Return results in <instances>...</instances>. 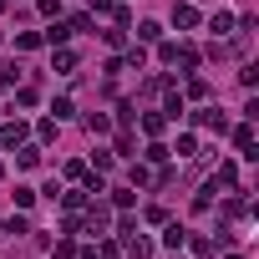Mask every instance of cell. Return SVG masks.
<instances>
[{
	"mask_svg": "<svg viewBox=\"0 0 259 259\" xmlns=\"http://www.w3.org/2000/svg\"><path fill=\"white\" fill-rule=\"evenodd\" d=\"M158 61L193 71V66H198V46H188V41H158Z\"/></svg>",
	"mask_w": 259,
	"mask_h": 259,
	"instance_id": "6da1fadb",
	"label": "cell"
},
{
	"mask_svg": "<svg viewBox=\"0 0 259 259\" xmlns=\"http://www.w3.org/2000/svg\"><path fill=\"white\" fill-rule=\"evenodd\" d=\"M122 249H127V259H153V244H148L138 229H127V234H122Z\"/></svg>",
	"mask_w": 259,
	"mask_h": 259,
	"instance_id": "7a4b0ae2",
	"label": "cell"
},
{
	"mask_svg": "<svg viewBox=\"0 0 259 259\" xmlns=\"http://www.w3.org/2000/svg\"><path fill=\"white\" fill-rule=\"evenodd\" d=\"M173 26L178 31H193L198 26V6H193V0H178V6H173Z\"/></svg>",
	"mask_w": 259,
	"mask_h": 259,
	"instance_id": "3957f363",
	"label": "cell"
},
{
	"mask_svg": "<svg viewBox=\"0 0 259 259\" xmlns=\"http://www.w3.org/2000/svg\"><path fill=\"white\" fill-rule=\"evenodd\" d=\"M26 133H31V127L16 117V122H6V127H0V148H21L26 143Z\"/></svg>",
	"mask_w": 259,
	"mask_h": 259,
	"instance_id": "277c9868",
	"label": "cell"
},
{
	"mask_svg": "<svg viewBox=\"0 0 259 259\" xmlns=\"http://www.w3.org/2000/svg\"><path fill=\"white\" fill-rule=\"evenodd\" d=\"M193 122H198V127H208V133H229V117H224V112H213V107L193 112Z\"/></svg>",
	"mask_w": 259,
	"mask_h": 259,
	"instance_id": "5b68a950",
	"label": "cell"
},
{
	"mask_svg": "<svg viewBox=\"0 0 259 259\" xmlns=\"http://www.w3.org/2000/svg\"><path fill=\"white\" fill-rule=\"evenodd\" d=\"M234 148H239V153H244L249 163L259 158V153H254V127H249V122H244V127H234Z\"/></svg>",
	"mask_w": 259,
	"mask_h": 259,
	"instance_id": "8992f818",
	"label": "cell"
},
{
	"mask_svg": "<svg viewBox=\"0 0 259 259\" xmlns=\"http://www.w3.org/2000/svg\"><path fill=\"white\" fill-rule=\"evenodd\" d=\"M163 127H168L163 112H143V133H148V138H163Z\"/></svg>",
	"mask_w": 259,
	"mask_h": 259,
	"instance_id": "52a82bcc",
	"label": "cell"
},
{
	"mask_svg": "<svg viewBox=\"0 0 259 259\" xmlns=\"http://www.w3.org/2000/svg\"><path fill=\"white\" fill-rule=\"evenodd\" d=\"M183 239H188V229H183V224H168V234H163V249H173V254H178V249H183Z\"/></svg>",
	"mask_w": 259,
	"mask_h": 259,
	"instance_id": "ba28073f",
	"label": "cell"
},
{
	"mask_svg": "<svg viewBox=\"0 0 259 259\" xmlns=\"http://www.w3.org/2000/svg\"><path fill=\"white\" fill-rule=\"evenodd\" d=\"M183 244H188V249H193L198 259H208V254H213V239H208V234H188Z\"/></svg>",
	"mask_w": 259,
	"mask_h": 259,
	"instance_id": "9c48e42d",
	"label": "cell"
},
{
	"mask_svg": "<svg viewBox=\"0 0 259 259\" xmlns=\"http://www.w3.org/2000/svg\"><path fill=\"white\" fill-rule=\"evenodd\" d=\"M87 133H92V138H107V133H112V122H107L102 112H87Z\"/></svg>",
	"mask_w": 259,
	"mask_h": 259,
	"instance_id": "30bf717a",
	"label": "cell"
},
{
	"mask_svg": "<svg viewBox=\"0 0 259 259\" xmlns=\"http://www.w3.org/2000/svg\"><path fill=\"white\" fill-rule=\"evenodd\" d=\"M143 66H148V51L143 46H133V51L122 56V71H143Z\"/></svg>",
	"mask_w": 259,
	"mask_h": 259,
	"instance_id": "8fae6325",
	"label": "cell"
},
{
	"mask_svg": "<svg viewBox=\"0 0 259 259\" xmlns=\"http://www.w3.org/2000/svg\"><path fill=\"white\" fill-rule=\"evenodd\" d=\"M168 153H178V158H198V138H193V133H183V138H178V148H168Z\"/></svg>",
	"mask_w": 259,
	"mask_h": 259,
	"instance_id": "7c38bea8",
	"label": "cell"
},
{
	"mask_svg": "<svg viewBox=\"0 0 259 259\" xmlns=\"http://www.w3.org/2000/svg\"><path fill=\"white\" fill-rule=\"evenodd\" d=\"M16 163H21V168H36V163H41V148L21 143V148H16Z\"/></svg>",
	"mask_w": 259,
	"mask_h": 259,
	"instance_id": "4fadbf2b",
	"label": "cell"
},
{
	"mask_svg": "<svg viewBox=\"0 0 259 259\" xmlns=\"http://www.w3.org/2000/svg\"><path fill=\"white\" fill-rule=\"evenodd\" d=\"M133 198H138L133 183H127V188H112V203H117V208H133Z\"/></svg>",
	"mask_w": 259,
	"mask_h": 259,
	"instance_id": "5bb4252c",
	"label": "cell"
},
{
	"mask_svg": "<svg viewBox=\"0 0 259 259\" xmlns=\"http://www.w3.org/2000/svg\"><path fill=\"white\" fill-rule=\"evenodd\" d=\"M66 36H71V26H61V21H56V26H51L41 41H51V46H66Z\"/></svg>",
	"mask_w": 259,
	"mask_h": 259,
	"instance_id": "9a60e30c",
	"label": "cell"
},
{
	"mask_svg": "<svg viewBox=\"0 0 259 259\" xmlns=\"http://www.w3.org/2000/svg\"><path fill=\"white\" fill-rule=\"evenodd\" d=\"M138 41H163V26H158V21H143V26H138Z\"/></svg>",
	"mask_w": 259,
	"mask_h": 259,
	"instance_id": "2e32d148",
	"label": "cell"
},
{
	"mask_svg": "<svg viewBox=\"0 0 259 259\" xmlns=\"http://www.w3.org/2000/svg\"><path fill=\"white\" fill-rule=\"evenodd\" d=\"M36 46H41V31H21L16 36V51H36Z\"/></svg>",
	"mask_w": 259,
	"mask_h": 259,
	"instance_id": "e0dca14e",
	"label": "cell"
},
{
	"mask_svg": "<svg viewBox=\"0 0 259 259\" xmlns=\"http://www.w3.org/2000/svg\"><path fill=\"white\" fill-rule=\"evenodd\" d=\"M56 71H76V51H66V46H56Z\"/></svg>",
	"mask_w": 259,
	"mask_h": 259,
	"instance_id": "ac0fdd59",
	"label": "cell"
},
{
	"mask_svg": "<svg viewBox=\"0 0 259 259\" xmlns=\"http://www.w3.org/2000/svg\"><path fill=\"white\" fill-rule=\"evenodd\" d=\"M208 31H219V36H224V31H234V16H229V11H219V16L208 21Z\"/></svg>",
	"mask_w": 259,
	"mask_h": 259,
	"instance_id": "d6986e66",
	"label": "cell"
},
{
	"mask_svg": "<svg viewBox=\"0 0 259 259\" xmlns=\"http://www.w3.org/2000/svg\"><path fill=\"white\" fill-rule=\"evenodd\" d=\"M188 97L203 102V97H208V81H203V76H188Z\"/></svg>",
	"mask_w": 259,
	"mask_h": 259,
	"instance_id": "ffe728a7",
	"label": "cell"
},
{
	"mask_svg": "<svg viewBox=\"0 0 259 259\" xmlns=\"http://www.w3.org/2000/svg\"><path fill=\"white\" fill-rule=\"evenodd\" d=\"M143 158H148V163H168V158H173V153H168V148H163V143H148V153H143Z\"/></svg>",
	"mask_w": 259,
	"mask_h": 259,
	"instance_id": "44dd1931",
	"label": "cell"
},
{
	"mask_svg": "<svg viewBox=\"0 0 259 259\" xmlns=\"http://www.w3.org/2000/svg\"><path fill=\"white\" fill-rule=\"evenodd\" d=\"M244 213H249L244 198H229V203H224V219H244Z\"/></svg>",
	"mask_w": 259,
	"mask_h": 259,
	"instance_id": "7402d4cb",
	"label": "cell"
},
{
	"mask_svg": "<svg viewBox=\"0 0 259 259\" xmlns=\"http://www.w3.org/2000/svg\"><path fill=\"white\" fill-rule=\"evenodd\" d=\"M51 254H56V259H76V244H71V239H56Z\"/></svg>",
	"mask_w": 259,
	"mask_h": 259,
	"instance_id": "603a6c76",
	"label": "cell"
},
{
	"mask_svg": "<svg viewBox=\"0 0 259 259\" xmlns=\"http://www.w3.org/2000/svg\"><path fill=\"white\" fill-rule=\"evenodd\" d=\"M117 122H122V127H133V122H138V107H133V102H122V107H117Z\"/></svg>",
	"mask_w": 259,
	"mask_h": 259,
	"instance_id": "cb8c5ba5",
	"label": "cell"
},
{
	"mask_svg": "<svg viewBox=\"0 0 259 259\" xmlns=\"http://www.w3.org/2000/svg\"><path fill=\"white\" fill-rule=\"evenodd\" d=\"M36 138H41V143H56V117H46V122L36 127Z\"/></svg>",
	"mask_w": 259,
	"mask_h": 259,
	"instance_id": "d4e9b609",
	"label": "cell"
},
{
	"mask_svg": "<svg viewBox=\"0 0 259 259\" xmlns=\"http://www.w3.org/2000/svg\"><path fill=\"white\" fill-rule=\"evenodd\" d=\"M102 41H107V46H122V41H127V31H122V26H112V31H102Z\"/></svg>",
	"mask_w": 259,
	"mask_h": 259,
	"instance_id": "484cf974",
	"label": "cell"
},
{
	"mask_svg": "<svg viewBox=\"0 0 259 259\" xmlns=\"http://www.w3.org/2000/svg\"><path fill=\"white\" fill-rule=\"evenodd\" d=\"M16 107H36V87H21L16 92Z\"/></svg>",
	"mask_w": 259,
	"mask_h": 259,
	"instance_id": "4316f807",
	"label": "cell"
},
{
	"mask_svg": "<svg viewBox=\"0 0 259 259\" xmlns=\"http://www.w3.org/2000/svg\"><path fill=\"white\" fill-rule=\"evenodd\" d=\"M51 112H56V122H61V117H71L76 107H71V97H56V107H51Z\"/></svg>",
	"mask_w": 259,
	"mask_h": 259,
	"instance_id": "83f0119b",
	"label": "cell"
},
{
	"mask_svg": "<svg viewBox=\"0 0 259 259\" xmlns=\"http://www.w3.org/2000/svg\"><path fill=\"white\" fill-rule=\"evenodd\" d=\"M143 183H153V173H148L143 163H133V188H143Z\"/></svg>",
	"mask_w": 259,
	"mask_h": 259,
	"instance_id": "f1b7e54d",
	"label": "cell"
},
{
	"mask_svg": "<svg viewBox=\"0 0 259 259\" xmlns=\"http://www.w3.org/2000/svg\"><path fill=\"white\" fill-rule=\"evenodd\" d=\"M36 203V188H16V208H31Z\"/></svg>",
	"mask_w": 259,
	"mask_h": 259,
	"instance_id": "f546056e",
	"label": "cell"
},
{
	"mask_svg": "<svg viewBox=\"0 0 259 259\" xmlns=\"http://www.w3.org/2000/svg\"><path fill=\"white\" fill-rule=\"evenodd\" d=\"M6 234H31V229H26V219H21V213H11V219H6Z\"/></svg>",
	"mask_w": 259,
	"mask_h": 259,
	"instance_id": "4dcf8cb0",
	"label": "cell"
},
{
	"mask_svg": "<svg viewBox=\"0 0 259 259\" xmlns=\"http://www.w3.org/2000/svg\"><path fill=\"white\" fill-rule=\"evenodd\" d=\"M97 254H102V259H117V244L107 239V244H97Z\"/></svg>",
	"mask_w": 259,
	"mask_h": 259,
	"instance_id": "1f68e13d",
	"label": "cell"
},
{
	"mask_svg": "<svg viewBox=\"0 0 259 259\" xmlns=\"http://www.w3.org/2000/svg\"><path fill=\"white\" fill-rule=\"evenodd\" d=\"M92 11L97 16H112V0H92Z\"/></svg>",
	"mask_w": 259,
	"mask_h": 259,
	"instance_id": "d6a6232c",
	"label": "cell"
},
{
	"mask_svg": "<svg viewBox=\"0 0 259 259\" xmlns=\"http://www.w3.org/2000/svg\"><path fill=\"white\" fill-rule=\"evenodd\" d=\"M16 81V66H0V87H11Z\"/></svg>",
	"mask_w": 259,
	"mask_h": 259,
	"instance_id": "836d02e7",
	"label": "cell"
},
{
	"mask_svg": "<svg viewBox=\"0 0 259 259\" xmlns=\"http://www.w3.org/2000/svg\"><path fill=\"white\" fill-rule=\"evenodd\" d=\"M76 259H102V254L97 249H76Z\"/></svg>",
	"mask_w": 259,
	"mask_h": 259,
	"instance_id": "e575fe53",
	"label": "cell"
},
{
	"mask_svg": "<svg viewBox=\"0 0 259 259\" xmlns=\"http://www.w3.org/2000/svg\"><path fill=\"white\" fill-rule=\"evenodd\" d=\"M0 178H6V163H0Z\"/></svg>",
	"mask_w": 259,
	"mask_h": 259,
	"instance_id": "d590c367",
	"label": "cell"
}]
</instances>
